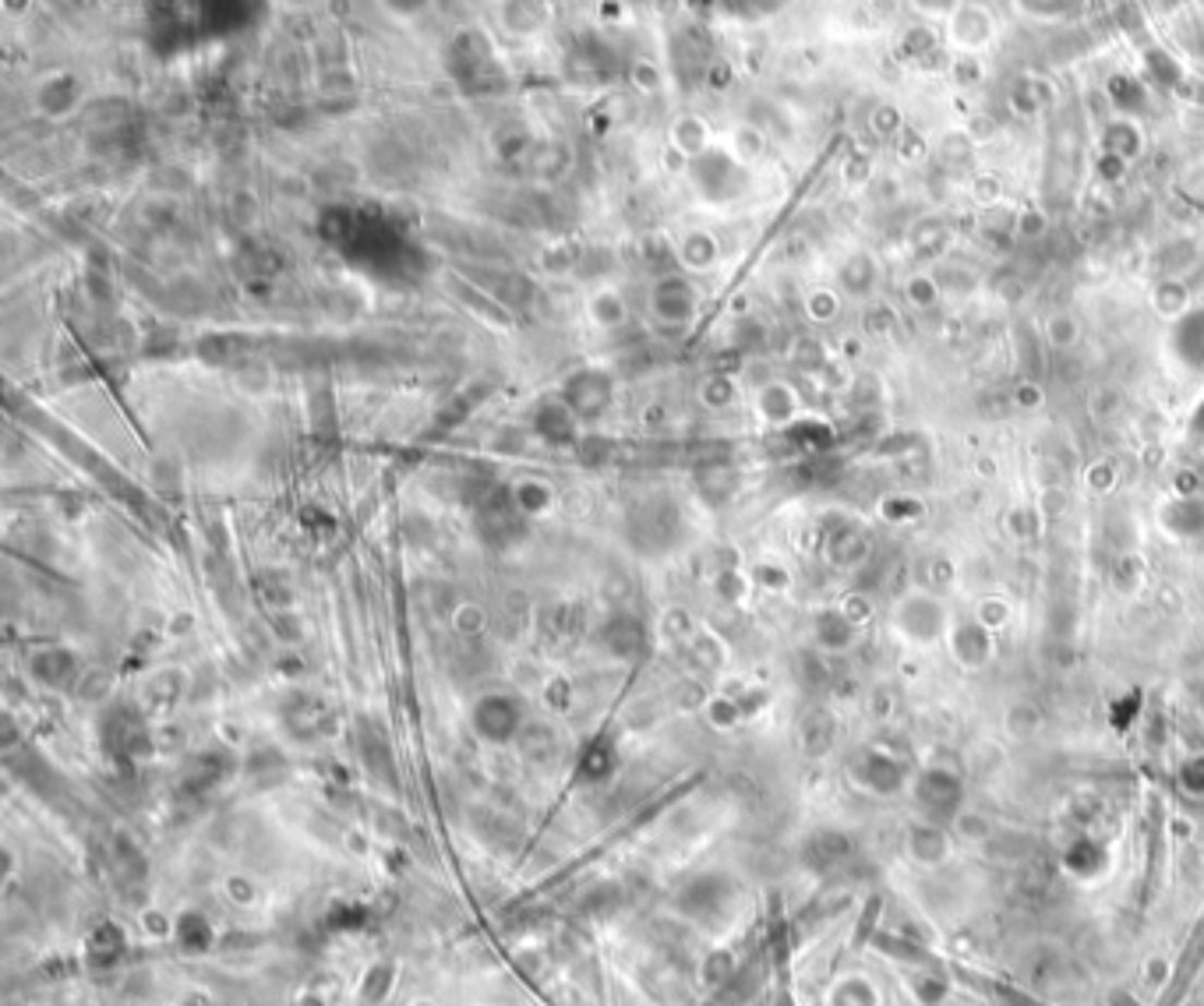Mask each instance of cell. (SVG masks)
Returning <instances> with one entry per match:
<instances>
[{
	"mask_svg": "<svg viewBox=\"0 0 1204 1006\" xmlns=\"http://www.w3.org/2000/svg\"><path fill=\"white\" fill-rule=\"evenodd\" d=\"M1141 583H1144V562L1137 554H1123V559L1112 565V587L1123 594H1134Z\"/></svg>",
	"mask_w": 1204,
	"mask_h": 1006,
	"instance_id": "cell-25",
	"label": "cell"
},
{
	"mask_svg": "<svg viewBox=\"0 0 1204 1006\" xmlns=\"http://www.w3.org/2000/svg\"><path fill=\"white\" fill-rule=\"evenodd\" d=\"M1084 484H1088L1092 491H1098V494L1112 491V488H1117V467H1112L1109 459L1088 463V470H1084Z\"/></svg>",
	"mask_w": 1204,
	"mask_h": 1006,
	"instance_id": "cell-33",
	"label": "cell"
},
{
	"mask_svg": "<svg viewBox=\"0 0 1204 1006\" xmlns=\"http://www.w3.org/2000/svg\"><path fill=\"white\" fill-rule=\"evenodd\" d=\"M509 499H513L516 513L541 516V513H547V508H552L555 491H552V484H544V480H516L513 491H509Z\"/></svg>",
	"mask_w": 1204,
	"mask_h": 1006,
	"instance_id": "cell-19",
	"label": "cell"
},
{
	"mask_svg": "<svg viewBox=\"0 0 1204 1006\" xmlns=\"http://www.w3.org/2000/svg\"><path fill=\"white\" fill-rule=\"evenodd\" d=\"M703 244H710L707 237L700 240V248H696V251H703ZM710 254H713V248H707V254H696V259H693V254H689V262H696V265H707V262H710Z\"/></svg>",
	"mask_w": 1204,
	"mask_h": 1006,
	"instance_id": "cell-41",
	"label": "cell"
},
{
	"mask_svg": "<svg viewBox=\"0 0 1204 1006\" xmlns=\"http://www.w3.org/2000/svg\"><path fill=\"white\" fill-rule=\"evenodd\" d=\"M880 516L887 523H915L922 516V502L912 499V494H894L880 505Z\"/></svg>",
	"mask_w": 1204,
	"mask_h": 1006,
	"instance_id": "cell-29",
	"label": "cell"
},
{
	"mask_svg": "<svg viewBox=\"0 0 1204 1006\" xmlns=\"http://www.w3.org/2000/svg\"><path fill=\"white\" fill-rule=\"evenodd\" d=\"M399 985V968L393 960H371L361 974V985H357V999L364 1006H382L389 1003Z\"/></svg>",
	"mask_w": 1204,
	"mask_h": 1006,
	"instance_id": "cell-11",
	"label": "cell"
},
{
	"mask_svg": "<svg viewBox=\"0 0 1204 1006\" xmlns=\"http://www.w3.org/2000/svg\"><path fill=\"white\" fill-rule=\"evenodd\" d=\"M940 297H943V287L929 273H915L908 283H904V300H908V308H915V311L936 308L940 304Z\"/></svg>",
	"mask_w": 1204,
	"mask_h": 1006,
	"instance_id": "cell-22",
	"label": "cell"
},
{
	"mask_svg": "<svg viewBox=\"0 0 1204 1006\" xmlns=\"http://www.w3.org/2000/svg\"><path fill=\"white\" fill-rule=\"evenodd\" d=\"M1035 728H1038V710L1032 707V703H1014L1010 714H1007V731L1024 739V734H1035Z\"/></svg>",
	"mask_w": 1204,
	"mask_h": 1006,
	"instance_id": "cell-32",
	"label": "cell"
},
{
	"mask_svg": "<svg viewBox=\"0 0 1204 1006\" xmlns=\"http://www.w3.org/2000/svg\"><path fill=\"white\" fill-rule=\"evenodd\" d=\"M453 625H456V633H459V636L473 639V636H481V633H484L487 614H484V608H478V604H459V608H456V614H453Z\"/></svg>",
	"mask_w": 1204,
	"mask_h": 1006,
	"instance_id": "cell-31",
	"label": "cell"
},
{
	"mask_svg": "<svg viewBox=\"0 0 1204 1006\" xmlns=\"http://www.w3.org/2000/svg\"><path fill=\"white\" fill-rule=\"evenodd\" d=\"M858 633L862 628L852 619H844L841 608H827L823 614H816V643H820V647L830 650V654L852 650L858 643Z\"/></svg>",
	"mask_w": 1204,
	"mask_h": 1006,
	"instance_id": "cell-10",
	"label": "cell"
},
{
	"mask_svg": "<svg viewBox=\"0 0 1204 1006\" xmlns=\"http://www.w3.org/2000/svg\"><path fill=\"white\" fill-rule=\"evenodd\" d=\"M170 939L184 954H209L213 943H216V929L209 925V919H205L202 911L188 908L181 914H173V936Z\"/></svg>",
	"mask_w": 1204,
	"mask_h": 1006,
	"instance_id": "cell-9",
	"label": "cell"
},
{
	"mask_svg": "<svg viewBox=\"0 0 1204 1006\" xmlns=\"http://www.w3.org/2000/svg\"><path fill=\"white\" fill-rule=\"evenodd\" d=\"M838 608H841V614H844V619H852V622H855L858 628H862V625H866V622L872 619V600H869V597H862V594H848V597L841 600Z\"/></svg>",
	"mask_w": 1204,
	"mask_h": 1006,
	"instance_id": "cell-34",
	"label": "cell"
},
{
	"mask_svg": "<svg viewBox=\"0 0 1204 1006\" xmlns=\"http://www.w3.org/2000/svg\"><path fill=\"white\" fill-rule=\"evenodd\" d=\"M593 314H598L601 325H618L622 319H626V308H622L612 294H604V297H598V311Z\"/></svg>",
	"mask_w": 1204,
	"mask_h": 1006,
	"instance_id": "cell-35",
	"label": "cell"
},
{
	"mask_svg": "<svg viewBox=\"0 0 1204 1006\" xmlns=\"http://www.w3.org/2000/svg\"><path fill=\"white\" fill-rule=\"evenodd\" d=\"M707 714H710V720H713V724H718V728H732L735 720H738V707H735L732 699H713Z\"/></svg>",
	"mask_w": 1204,
	"mask_h": 1006,
	"instance_id": "cell-36",
	"label": "cell"
},
{
	"mask_svg": "<svg viewBox=\"0 0 1204 1006\" xmlns=\"http://www.w3.org/2000/svg\"><path fill=\"white\" fill-rule=\"evenodd\" d=\"M607 399H612V382L604 379L601 371H583L576 379L566 382V393H562V403L579 417V420H593L601 417Z\"/></svg>",
	"mask_w": 1204,
	"mask_h": 1006,
	"instance_id": "cell-6",
	"label": "cell"
},
{
	"mask_svg": "<svg viewBox=\"0 0 1204 1006\" xmlns=\"http://www.w3.org/2000/svg\"><path fill=\"white\" fill-rule=\"evenodd\" d=\"M573 424H576V414L566 407V403H547V407H541V414H538V434L547 442H569Z\"/></svg>",
	"mask_w": 1204,
	"mask_h": 1006,
	"instance_id": "cell-21",
	"label": "cell"
},
{
	"mask_svg": "<svg viewBox=\"0 0 1204 1006\" xmlns=\"http://www.w3.org/2000/svg\"><path fill=\"white\" fill-rule=\"evenodd\" d=\"M1043 336L1049 343V350L1067 354L1081 343V322L1070 311H1052L1046 319V325H1043Z\"/></svg>",
	"mask_w": 1204,
	"mask_h": 1006,
	"instance_id": "cell-20",
	"label": "cell"
},
{
	"mask_svg": "<svg viewBox=\"0 0 1204 1006\" xmlns=\"http://www.w3.org/2000/svg\"><path fill=\"white\" fill-rule=\"evenodd\" d=\"M972 614L986 628H992V633H1000V628L1010 625V604L1003 600V594H983V597L975 600V611Z\"/></svg>",
	"mask_w": 1204,
	"mask_h": 1006,
	"instance_id": "cell-24",
	"label": "cell"
},
{
	"mask_svg": "<svg viewBox=\"0 0 1204 1006\" xmlns=\"http://www.w3.org/2000/svg\"><path fill=\"white\" fill-rule=\"evenodd\" d=\"M912 799H915V809L922 813V819L943 823L947 827V823L964 809L961 805L964 802V785H961V777L954 770L926 767L912 780Z\"/></svg>",
	"mask_w": 1204,
	"mask_h": 1006,
	"instance_id": "cell-2",
	"label": "cell"
},
{
	"mask_svg": "<svg viewBox=\"0 0 1204 1006\" xmlns=\"http://www.w3.org/2000/svg\"><path fill=\"white\" fill-rule=\"evenodd\" d=\"M470 724L478 739L492 742V745H505L523 731V703L509 693H487L473 703Z\"/></svg>",
	"mask_w": 1204,
	"mask_h": 1006,
	"instance_id": "cell-4",
	"label": "cell"
},
{
	"mask_svg": "<svg viewBox=\"0 0 1204 1006\" xmlns=\"http://www.w3.org/2000/svg\"><path fill=\"white\" fill-rule=\"evenodd\" d=\"M852 780L876 799H898L908 788V767L880 745H869L852 759Z\"/></svg>",
	"mask_w": 1204,
	"mask_h": 1006,
	"instance_id": "cell-3",
	"label": "cell"
},
{
	"mask_svg": "<svg viewBox=\"0 0 1204 1006\" xmlns=\"http://www.w3.org/2000/svg\"><path fill=\"white\" fill-rule=\"evenodd\" d=\"M950 22H954L947 25L950 43H958L961 50H983L992 39V14L983 4H958L950 11Z\"/></svg>",
	"mask_w": 1204,
	"mask_h": 1006,
	"instance_id": "cell-7",
	"label": "cell"
},
{
	"mask_svg": "<svg viewBox=\"0 0 1204 1006\" xmlns=\"http://www.w3.org/2000/svg\"><path fill=\"white\" fill-rule=\"evenodd\" d=\"M410 1006H442V1003L431 996H418V999H410Z\"/></svg>",
	"mask_w": 1204,
	"mask_h": 1006,
	"instance_id": "cell-42",
	"label": "cell"
},
{
	"mask_svg": "<svg viewBox=\"0 0 1204 1006\" xmlns=\"http://www.w3.org/2000/svg\"><path fill=\"white\" fill-rule=\"evenodd\" d=\"M1014 399H1018V407L1021 410H1035V407H1043V388H1038L1035 382H1021L1018 385V393H1014Z\"/></svg>",
	"mask_w": 1204,
	"mask_h": 1006,
	"instance_id": "cell-38",
	"label": "cell"
},
{
	"mask_svg": "<svg viewBox=\"0 0 1204 1006\" xmlns=\"http://www.w3.org/2000/svg\"><path fill=\"white\" fill-rule=\"evenodd\" d=\"M954 614L947 608V597L932 587H908L894 597L890 604V628L912 647H940L947 643Z\"/></svg>",
	"mask_w": 1204,
	"mask_h": 1006,
	"instance_id": "cell-1",
	"label": "cell"
},
{
	"mask_svg": "<svg viewBox=\"0 0 1204 1006\" xmlns=\"http://www.w3.org/2000/svg\"><path fill=\"white\" fill-rule=\"evenodd\" d=\"M915 4L922 8V11H929V14H936V0H915ZM943 4L950 8V11H954L958 4H954V0H943Z\"/></svg>",
	"mask_w": 1204,
	"mask_h": 1006,
	"instance_id": "cell-40",
	"label": "cell"
},
{
	"mask_svg": "<svg viewBox=\"0 0 1204 1006\" xmlns=\"http://www.w3.org/2000/svg\"><path fill=\"white\" fill-rule=\"evenodd\" d=\"M1177 780H1180V788L1187 794H1194V799H1204V753L1187 756L1180 767H1177Z\"/></svg>",
	"mask_w": 1204,
	"mask_h": 1006,
	"instance_id": "cell-28",
	"label": "cell"
},
{
	"mask_svg": "<svg viewBox=\"0 0 1204 1006\" xmlns=\"http://www.w3.org/2000/svg\"><path fill=\"white\" fill-rule=\"evenodd\" d=\"M1106 148H1103V153H1112V156H1120L1123 163H1131V159H1137L1141 156V148H1144V134H1141V128L1134 124V120L1131 117H1117V120H1112V124L1106 128V142H1103Z\"/></svg>",
	"mask_w": 1204,
	"mask_h": 1006,
	"instance_id": "cell-18",
	"label": "cell"
},
{
	"mask_svg": "<svg viewBox=\"0 0 1204 1006\" xmlns=\"http://www.w3.org/2000/svg\"><path fill=\"white\" fill-rule=\"evenodd\" d=\"M1191 304H1194V294H1191V287H1187L1180 276H1163L1152 287V308L1163 314L1166 322L1187 319V314L1194 311Z\"/></svg>",
	"mask_w": 1204,
	"mask_h": 1006,
	"instance_id": "cell-12",
	"label": "cell"
},
{
	"mask_svg": "<svg viewBox=\"0 0 1204 1006\" xmlns=\"http://www.w3.org/2000/svg\"><path fill=\"white\" fill-rule=\"evenodd\" d=\"M735 396H738V388L727 374H713V379L703 382V403L710 410H727L735 403Z\"/></svg>",
	"mask_w": 1204,
	"mask_h": 1006,
	"instance_id": "cell-26",
	"label": "cell"
},
{
	"mask_svg": "<svg viewBox=\"0 0 1204 1006\" xmlns=\"http://www.w3.org/2000/svg\"><path fill=\"white\" fill-rule=\"evenodd\" d=\"M756 579L763 583V590H784L787 587V573H784V568H774V565H760V568H756Z\"/></svg>",
	"mask_w": 1204,
	"mask_h": 1006,
	"instance_id": "cell-37",
	"label": "cell"
},
{
	"mask_svg": "<svg viewBox=\"0 0 1204 1006\" xmlns=\"http://www.w3.org/2000/svg\"><path fill=\"white\" fill-rule=\"evenodd\" d=\"M904 848H908L912 862L936 869V865H943L947 854H950V834H947L943 823L918 819L915 827L908 830V837H904Z\"/></svg>",
	"mask_w": 1204,
	"mask_h": 1006,
	"instance_id": "cell-8",
	"label": "cell"
},
{
	"mask_svg": "<svg viewBox=\"0 0 1204 1006\" xmlns=\"http://www.w3.org/2000/svg\"><path fill=\"white\" fill-rule=\"evenodd\" d=\"M756 410L767 424H792L798 417V393L787 382H767L756 396Z\"/></svg>",
	"mask_w": 1204,
	"mask_h": 1006,
	"instance_id": "cell-14",
	"label": "cell"
},
{
	"mask_svg": "<svg viewBox=\"0 0 1204 1006\" xmlns=\"http://www.w3.org/2000/svg\"><path fill=\"white\" fill-rule=\"evenodd\" d=\"M74 654L64 650V647H47V650H36L33 660H28V671H33V679L39 685L47 688H57V685H68L74 679Z\"/></svg>",
	"mask_w": 1204,
	"mask_h": 1006,
	"instance_id": "cell-13",
	"label": "cell"
},
{
	"mask_svg": "<svg viewBox=\"0 0 1204 1006\" xmlns=\"http://www.w3.org/2000/svg\"><path fill=\"white\" fill-rule=\"evenodd\" d=\"M1180 360L1187 368H1204V314L1191 311L1187 319L1177 322V336H1172Z\"/></svg>",
	"mask_w": 1204,
	"mask_h": 1006,
	"instance_id": "cell-16",
	"label": "cell"
},
{
	"mask_svg": "<svg viewBox=\"0 0 1204 1006\" xmlns=\"http://www.w3.org/2000/svg\"><path fill=\"white\" fill-rule=\"evenodd\" d=\"M866 559H869V534L866 530L848 527V530H838L834 537H830V565L855 568Z\"/></svg>",
	"mask_w": 1204,
	"mask_h": 1006,
	"instance_id": "cell-17",
	"label": "cell"
},
{
	"mask_svg": "<svg viewBox=\"0 0 1204 1006\" xmlns=\"http://www.w3.org/2000/svg\"><path fill=\"white\" fill-rule=\"evenodd\" d=\"M950 830H954L961 840H968V845H986V840L996 834L989 816L983 813H968V809H961V813L950 819Z\"/></svg>",
	"mask_w": 1204,
	"mask_h": 1006,
	"instance_id": "cell-23",
	"label": "cell"
},
{
	"mask_svg": "<svg viewBox=\"0 0 1204 1006\" xmlns=\"http://www.w3.org/2000/svg\"><path fill=\"white\" fill-rule=\"evenodd\" d=\"M1043 230H1046V219L1038 216V213H1024V216H1021V233H1024V237H1028V233L1035 237V233H1043Z\"/></svg>",
	"mask_w": 1204,
	"mask_h": 1006,
	"instance_id": "cell-39",
	"label": "cell"
},
{
	"mask_svg": "<svg viewBox=\"0 0 1204 1006\" xmlns=\"http://www.w3.org/2000/svg\"><path fill=\"white\" fill-rule=\"evenodd\" d=\"M222 897H227L233 908H251L258 900V887H255V879L251 876L233 873V876L222 879Z\"/></svg>",
	"mask_w": 1204,
	"mask_h": 1006,
	"instance_id": "cell-27",
	"label": "cell"
},
{
	"mask_svg": "<svg viewBox=\"0 0 1204 1006\" xmlns=\"http://www.w3.org/2000/svg\"><path fill=\"white\" fill-rule=\"evenodd\" d=\"M947 650L964 671H978V668H986L996 654V633L978 622L975 614H964V619H954V625H950Z\"/></svg>",
	"mask_w": 1204,
	"mask_h": 1006,
	"instance_id": "cell-5",
	"label": "cell"
},
{
	"mask_svg": "<svg viewBox=\"0 0 1204 1006\" xmlns=\"http://www.w3.org/2000/svg\"><path fill=\"white\" fill-rule=\"evenodd\" d=\"M806 311H809L812 322H834L838 311H841V297L834 290H827V287L823 290H812L806 297Z\"/></svg>",
	"mask_w": 1204,
	"mask_h": 1006,
	"instance_id": "cell-30",
	"label": "cell"
},
{
	"mask_svg": "<svg viewBox=\"0 0 1204 1006\" xmlns=\"http://www.w3.org/2000/svg\"><path fill=\"white\" fill-rule=\"evenodd\" d=\"M838 279H841V290H844V294H852V297H866V294H872L876 279H880V265H876V259H872L869 251H855L852 259L841 265Z\"/></svg>",
	"mask_w": 1204,
	"mask_h": 1006,
	"instance_id": "cell-15",
	"label": "cell"
}]
</instances>
